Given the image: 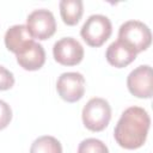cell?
<instances>
[{"label": "cell", "mask_w": 153, "mask_h": 153, "mask_svg": "<svg viewBox=\"0 0 153 153\" xmlns=\"http://www.w3.org/2000/svg\"><path fill=\"white\" fill-rule=\"evenodd\" d=\"M151 126V117L148 112L140 106L127 108L114 130L116 142L126 149L140 148L146 139Z\"/></svg>", "instance_id": "obj_1"}, {"label": "cell", "mask_w": 153, "mask_h": 153, "mask_svg": "<svg viewBox=\"0 0 153 153\" xmlns=\"http://www.w3.org/2000/svg\"><path fill=\"white\" fill-rule=\"evenodd\" d=\"M81 118L88 130L102 131L108 127L111 120V106L104 98H91L82 108Z\"/></svg>", "instance_id": "obj_2"}, {"label": "cell", "mask_w": 153, "mask_h": 153, "mask_svg": "<svg viewBox=\"0 0 153 153\" xmlns=\"http://www.w3.org/2000/svg\"><path fill=\"white\" fill-rule=\"evenodd\" d=\"M118 39L130 47L136 54L146 50L152 42L149 27L139 20H128L120 26Z\"/></svg>", "instance_id": "obj_3"}, {"label": "cell", "mask_w": 153, "mask_h": 153, "mask_svg": "<svg viewBox=\"0 0 153 153\" xmlns=\"http://www.w3.org/2000/svg\"><path fill=\"white\" fill-rule=\"evenodd\" d=\"M112 32V25L108 17L103 14H92L84 23L80 36L90 45L98 48L103 45Z\"/></svg>", "instance_id": "obj_4"}, {"label": "cell", "mask_w": 153, "mask_h": 153, "mask_svg": "<svg viewBox=\"0 0 153 153\" xmlns=\"http://www.w3.org/2000/svg\"><path fill=\"white\" fill-rule=\"evenodd\" d=\"M26 27L32 36L39 41L50 38L56 31V20L54 14L45 8L32 11L26 18Z\"/></svg>", "instance_id": "obj_5"}, {"label": "cell", "mask_w": 153, "mask_h": 153, "mask_svg": "<svg viewBox=\"0 0 153 153\" xmlns=\"http://www.w3.org/2000/svg\"><path fill=\"white\" fill-rule=\"evenodd\" d=\"M56 91L59 96L68 103H75L80 100L85 93L84 75L78 72L62 73L57 78Z\"/></svg>", "instance_id": "obj_6"}, {"label": "cell", "mask_w": 153, "mask_h": 153, "mask_svg": "<svg viewBox=\"0 0 153 153\" xmlns=\"http://www.w3.org/2000/svg\"><path fill=\"white\" fill-rule=\"evenodd\" d=\"M129 92L137 98H151L153 94V72L149 65H142L133 69L127 78Z\"/></svg>", "instance_id": "obj_7"}, {"label": "cell", "mask_w": 153, "mask_h": 153, "mask_svg": "<svg viewBox=\"0 0 153 153\" xmlns=\"http://www.w3.org/2000/svg\"><path fill=\"white\" fill-rule=\"evenodd\" d=\"M53 55L56 62L62 66H75L84 57V48L79 41L73 37H62L55 42Z\"/></svg>", "instance_id": "obj_8"}, {"label": "cell", "mask_w": 153, "mask_h": 153, "mask_svg": "<svg viewBox=\"0 0 153 153\" xmlns=\"http://www.w3.org/2000/svg\"><path fill=\"white\" fill-rule=\"evenodd\" d=\"M4 39L6 48L16 55L20 54L33 42L32 36L30 35L26 25L24 24H17L11 26L6 31Z\"/></svg>", "instance_id": "obj_9"}, {"label": "cell", "mask_w": 153, "mask_h": 153, "mask_svg": "<svg viewBox=\"0 0 153 153\" xmlns=\"http://www.w3.org/2000/svg\"><path fill=\"white\" fill-rule=\"evenodd\" d=\"M105 57L111 66L116 68H123L130 65L136 59V53L130 47L117 39L108 47Z\"/></svg>", "instance_id": "obj_10"}, {"label": "cell", "mask_w": 153, "mask_h": 153, "mask_svg": "<svg viewBox=\"0 0 153 153\" xmlns=\"http://www.w3.org/2000/svg\"><path fill=\"white\" fill-rule=\"evenodd\" d=\"M18 65L25 71H37L43 67L45 62V51L42 44L32 42L25 50L16 55Z\"/></svg>", "instance_id": "obj_11"}, {"label": "cell", "mask_w": 153, "mask_h": 153, "mask_svg": "<svg viewBox=\"0 0 153 153\" xmlns=\"http://www.w3.org/2000/svg\"><path fill=\"white\" fill-rule=\"evenodd\" d=\"M59 6L65 24L72 26L79 23L84 13V4L81 0H61Z\"/></svg>", "instance_id": "obj_12"}, {"label": "cell", "mask_w": 153, "mask_h": 153, "mask_svg": "<svg viewBox=\"0 0 153 153\" xmlns=\"http://www.w3.org/2000/svg\"><path fill=\"white\" fill-rule=\"evenodd\" d=\"M30 153H62V146L56 137L43 135L31 143Z\"/></svg>", "instance_id": "obj_13"}, {"label": "cell", "mask_w": 153, "mask_h": 153, "mask_svg": "<svg viewBox=\"0 0 153 153\" xmlns=\"http://www.w3.org/2000/svg\"><path fill=\"white\" fill-rule=\"evenodd\" d=\"M78 153H109V148L99 139L88 137L79 143Z\"/></svg>", "instance_id": "obj_14"}, {"label": "cell", "mask_w": 153, "mask_h": 153, "mask_svg": "<svg viewBox=\"0 0 153 153\" xmlns=\"http://www.w3.org/2000/svg\"><path fill=\"white\" fill-rule=\"evenodd\" d=\"M14 85L13 73L10 72L4 66H0V91H6L12 88Z\"/></svg>", "instance_id": "obj_15"}, {"label": "cell", "mask_w": 153, "mask_h": 153, "mask_svg": "<svg viewBox=\"0 0 153 153\" xmlns=\"http://www.w3.org/2000/svg\"><path fill=\"white\" fill-rule=\"evenodd\" d=\"M12 120V109L2 99H0V130L5 129Z\"/></svg>", "instance_id": "obj_16"}]
</instances>
